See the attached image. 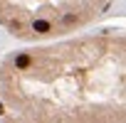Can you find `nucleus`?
<instances>
[{"instance_id":"nucleus-2","label":"nucleus","mask_w":126,"mask_h":123,"mask_svg":"<svg viewBox=\"0 0 126 123\" xmlns=\"http://www.w3.org/2000/svg\"><path fill=\"white\" fill-rule=\"evenodd\" d=\"M111 0H0V25L22 42L67 37L96 22Z\"/></svg>"},{"instance_id":"nucleus-1","label":"nucleus","mask_w":126,"mask_h":123,"mask_svg":"<svg viewBox=\"0 0 126 123\" xmlns=\"http://www.w3.org/2000/svg\"><path fill=\"white\" fill-rule=\"evenodd\" d=\"M124 52L106 30L5 57L0 123H124Z\"/></svg>"}]
</instances>
